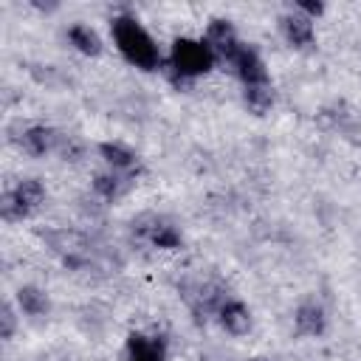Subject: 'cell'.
I'll return each mask as SVG.
<instances>
[{"label":"cell","instance_id":"obj_14","mask_svg":"<svg viewBox=\"0 0 361 361\" xmlns=\"http://www.w3.org/2000/svg\"><path fill=\"white\" fill-rule=\"evenodd\" d=\"M17 302L28 316H45L48 313V296L34 285H23L17 290Z\"/></svg>","mask_w":361,"mask_h":361},{"label":"cell","instance_id":"obj_9","mask_svg":"<svg viewBox=\"0 0 361 361\" xmlns=\"http://www.w3.org/2000/svg\"><path fill=\"white\" fill-rule=\"evenodd\" d=\"M279 23H282V34L288 37L290 45L305 48V45L313 42V23L307 17H302V14H285Z\"/></svg>","mask_w":361,"mask_h":361},{"label":"cell","instance_id":"obj_12","mask_svg":"<svg viewBox=\"0 0 361 361\" xmlns=\"http://www.w3.org/2000/svg\"><path fill=\"white\" fill-rule=\"evenodd\" d=\"M68 39H71V45H76V48H79L82 54H87V56H96V54L102 51L99 34H96L90 25H85V23L71 25V28H68Z\"/></svg>","mask_w":361,"mask_h":361},{"label":"cell","instance_id":"obj_20","mask_svg":"<svg viewBox=\"0 0 361 361\" xmlns=\"http://www.w3.org/2000/svg\"><path fill=\"white\" fill-rule=\"evenodd\" d=\"M0 322H3L0 336H3V338H11V333H14V310H11V305H3V310H0Z\"/></svg>","mask_w":361,"mask_h":361},{"label":"cell","instance_id":"obj_11","mask_svg":"<svg viewBox=\"0 0 361 361\" xmlns=\"http://www.w3.org/2000/svg\"><path fill=\"white\" fill-rule=\"evenodd\" d=\"M99 152H102V158H104L113 169H124V172H135V169H138V158H135V152H130V149L121 147V144H110V141H104V144H99Z\"/></svg>","mask_w":361,"mask_h":361},{"label":"cell","instance_id":"obj_4","mask_svg":"<svg viewBox=\"0 0 361 361\" xmlns=\"http://www.w3.org/2000/svg\"><path fill=\"white\" fill-rule=\"evenodd\" d=\"M206 45L212 48V54H220L223 59H234L237 56V51L243 48L240 42H237V34H234V28H231V23L228 20H212L209 23V28H206Z\"/></svg>","mask_w":361,"mask_h":361},{"label":"cell","instance_id":"obj_1","mask_svg":"<svg viewBox=\"0 0 361 361\" xmlns=\"http://www.w3.org/2000/svg\"><path fill=\"white\" fill-rule=\"evenodd\" d=\"M113 39H116L118 51L124 54V59L133 62L135 68L152 71V68L161 65L158 45L152 42V37L133 17H116L113 20Z\"/></svg>","mask_w":361,"mask_h":361},{"label":"cell","instance_id":"obj_18","mask_svg":"<svg viewBox=\"0 0 361 361\" xmlns=\"http://www.w3.org/2000/svg\"><path fill=\"white\" fill-rule=\"evenodd\" d=\"M0 214H3V220H8V223H14V220H23V217H28L31 212L17 200V195L14 192H6L3 197H0Z\"/></svg>","mask_w":361,"mask_h":361},{"label":"cell","instance_id":"obj_6","mask_svg":"<svg viewBox=\"0 0 361 361\" xmlns=\"http://www.w3.org/2000/svg\"><path fill=\"white\" fill-rule=\"evenodd\" d=\"M59 133L56 130H51V127H42V124H34V127H28L25 133H23V149L28 152V155H45L48 149H54V147H59Z\"/></svg>","mask_w":361,"mask_h":361},{"label":"cell","instance_id":"obj_8","mask_svg":"<svg viewBox=\"0 0 361 361\" xmlns=\"http://www.w3.org/2000/svg\"><path fill=\"white\" fill-rule=\"evenodd\" d=\"M293 324H296V333H302V336H319V333H324L327 319H324V310L316 302H305V305L296 307Z\"/></svg>","mask_w":361,"mask_h":361},{"label":"cell","instance_id":"obj_2","mask_svg":"<svg viewBox=\"0 0 361 361\" xmlns=\"http://www.w3.org/2000/svg\"><path fill=\"white\" fill-rule=\"evenodd\" d=\"M214 65V54L209 45L197 42V39H175L172 42V71L180 73V76H197V73H206L212 71Z\"/></svg>","mask_w":361,"mask_h":361},{"label":"cell","instance_id":"obj_7","mask_svg":"<svg viewBox=\"0 0 361 361\" xmlns=\"http://www.w3.org/2000/svg\"><path fill=\"white\" fill-rule=\"evenodd\" d=\"M127 361H164V341L133 333L127 338Z\"/></svg>","mask_w":361,"mask_h":361},{"label":"cell","instance_id":"obj_13","mask_svg":"<svg viewBox=\"0 0 361 361\" xmlns=\"http://www.w3.org/2000/svg\"><path fill=\"white\" fill-rule=\"evenodd\" d=\"M127 186H130V180L121 178V175H113V172H99V175L93 178V189H96V195H102L104 200L121 197V195L127 192Z\"/></svg>","mask_w":361,"mask_h":361},{"label":"cell","instance_id":"obj_19","mask_svg":"<svg viewBox=\"0 0 361 361\" xmlns=\"http://www.w3.org/2000/svg\"><path fill=\"white\" fill-rule=\"evenodd\" d=\"M59 152H62L65 161H79V158H82V147H79V141L71 138V135H62V138H59Z\"/></svg>","mask_w":361,"mask_h":361},{"label":"cell","instance_id":"obj_10","mask_svg":"<svg viewBox=\"0 0 361 361\" xmlns=\"http://www.w3.org/2000/svg\"><path fill=\"white\" fill-rule=\"evenodd\" d=\"M220 324H223L231 336H243V333H248V327H251V313H248V307H245L243 302H226V305L220 307Z\"/></svg>","mask_w":361,"mask_h":361},{"label":"cell","instance_id":"obj_17","mask_svg":"<svg viewBox=\"0 0 361 361\" xmlns=\"http://www.w3.org/2000/svg\"><path fill=\"white\" fill-rule=\"evenodd\" d=\"M243 99H245L248 110L257 113V116L268 113L271 104H274V93H271V87H265V85H248L245 93H243Z\"/></svg>","mask_w":361,"mask_h":361},{"label":"cell","instance_id":"obj_21","mask_svg":"<svg viewBox=\"0 0 361 361\" xmlns=\"http://www.w3.org/2000/svg\"><path fill=\"white\" fill-rule=\"evenodd\" d=\"M299 8H302L305 14H310V17H319V14L324 11V6H322V3H305V0L299 3Z\"/></svg>","mask_w":361,"mask_h":361},{"label":"cell","instance_id":"obj_22","mask_svg":"<svg viewBox=\"0 0 361 361\" xmlns=\"http://www.w3.org/2000/svg\"><path fill=\"white\" fill-rule=\"evenodd\" d=\"M254 361H268V358H254Z\"/></svg>","mask_w":361,"mask_h":361},{"label":"cell","instance_id":"obj_15","mask_svg":"<svg viewBox=\"0 0 361 361\" xmlns=\"http://www.w3.org/2000/svg\"><path fill=\"white\" fill-rule=\"evenodd\" d=\"M147 240H149L152 245H158V248H178V245H180L178 228H175L172 223H166V220H158V217H155V223H152Z\"/></svg>","mask_w":361,"mask_h":361},{"label":"cell","instance_id":"obj_3","mask_svg":"<svg viewBox=\"0 0 361 361\" xmlns=\"http://www.w3.org/2000/svg\"><path fill=\"white\" fill-rule=\"evenodd\" d=\"M186 302L192 305L195 310V319L197 322H206L209 313H220V307L226 305V288L217 285V282H200L197 288H192L186 293Z\"/></svg>","mask_w":361,"mask_h":361},{"label":"cell","instance_id":"obj_5","mask_svg":"<svg viewBox=\"0 0 361 361\" xmlns=\"http://www.w3.org/2000/svg\"><path fill=\"white\" fill-rule=\"evenodd\" d=\"M231 62L237 68V76L245 82V87L248 85H265L268 82V71H265V65H262V59H259V54L254 48L243 45Z\"/></svg>","mask_w":361,"mask_h":361},{"label":"cell","instance_id":"obj_16","mask_svg":"<svg viewBox=\"0 0 361 361\" xmlns=\"http://www.w3.org/2000/svg\"><path fill=\"white\" fill-rule=\"evenodd\" d=\"M14 195H17V200H20L28 212H34V209L45 200V189H42V183H39L37 178H25V180H20L17 189H14Z\"/></svg>","mask_w":361,"mask_h":361}]
</instances>
